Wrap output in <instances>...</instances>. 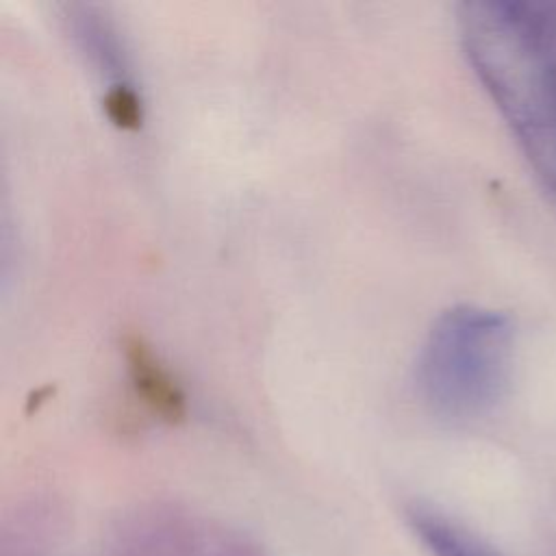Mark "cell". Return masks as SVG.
Listing matches in <instances>:
<instances>
[{"instance_id": "obj_1", "label": "cell", "mask_w": 556, "mask_h": 556, "mask_svg": "<svg viewBox=\"0 0 556 556\" xmlns=\"http://www.w3.org/2000/svg\"><path fill=\"white\" fill-rule=\"evenodd\" d=\"M463 50L539 180L556 195V50L521 7L465 2Z\"/></svg>"}, {"instance_id": "obj_2", "label": "cell", "mask_w": 556, "mask_h": 556, "mask_svg": "<svg viewBox=\"0 0 556 556\" xmlns=\"http://www.w3.org/2000/svg\"><path fill=\"white\" fill-rule=\"evenodd\" d=\"M510 319L497 311L463 304L430 328L415 369L421 402L445 421H473L504 397L513 369Z\"/></svg>"}, {"instance_id": "obj_3", "label": "cell", "mask_w": 556, "mask_h": 556, "mask_svg": "<svg viewBox=\"0 0 556 556\" xmlns=\"http://www.w3.org/2000/svg\"><path fill=\"white\" fill-rule=\"evenodd\" d=\"M61 9L76 48L102 74V78L109 80L106 106L111 117L122 126L135 124L139 117V102L126 80L128 61L113 22L91 4H63Z\"/></svg>"}, {"instance_id": "obj_4", "label": "cell", "mask_w": 556, "mask_h": 556, "mask_svg": "<svg viewBox=\"0 0 556 556\" xmlns=\"http://www.w3.org/2000/svg\"><path fill=\"white\" fill-rule=\"evenodd\" d=\"M139 530L122 556H261L235 534L200 528L180 517H159Z\"/></svg>"}, {"instance_id": "obj_5", "label": "cell", "mask_w": 556, "mask_h": 556, "mask_svg": "<svg viewBox=\"0 0 556 556\" xmlns=\"http://www.w3.org/2000/svg\"><path fill=\"white\" fill-rule=\"evenodd\" d=\"M124 358L135 395L146 408L163 419H178L185 413V395L169 374V369L159 361L154 350L137 334L126 337Z\"/></svg>"}, {"instance_id": "obj_6", "label": "cell", "mask_w": 556, "mask_h": 556, "mask_svg": "<svg viewBox=\"0 0 556 556\" xmlns=\"http://www.w3.org/2000/svg\"><path fill=\"white\" fill-rule=\"evenodd\" d=\"M408 523L432 556H491L471 534L432 508L410 506Z\"/></svg>"}]
</instances>
